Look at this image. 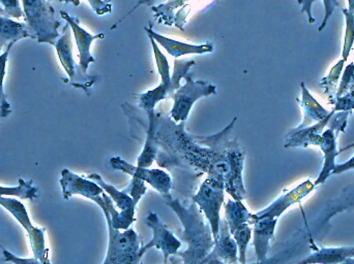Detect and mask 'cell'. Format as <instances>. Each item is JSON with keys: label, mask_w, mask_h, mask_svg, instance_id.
Masks as SVG:
<instances>
[{"label": "cell", "mask_w": 354, "mask_h": 264, "mask_svg": "<svg viewBox=\"0 0 354 264\" xmlns=\"http://www.w3.org/2000/svg\"><path fill=\"white\" fill-rule=\"evenodd\" d=\"M236 118L222 132L197 136L185 132V123L176 124L165 116H156L158 165L167 170H193L222 179L225 191L234 201L247 199L243 185L245 150L231 139Z\"/></svg>", "instance_id": "1"}, {"label": "cell", "mask_w": 354, "mask_h": 264, "mask_svg": "<svg viewBox=\"0 0 354 264\" xmlns=\"http://www.w3.org/2000/svg\"><path fill=\"white\" fill-rule=\"evenodd\" d=\"M166 205L176 214L183 225V238L187 250L177 253L183 264H199L212 252L214 246L209 223H206L198 205L194 201L183 203L171 193L164 195Z\"/></svg>", "instance_id": "2"}, {"label": "cell", "mask_w": 354, "mask_h": 264, "mask_svg": "<svg viewBox=\"0 0 354 264\" xmlns=\"http://www.w3.org/2000/svg\"><path fill=\"white\" fill-rule=\"evenodd\" d=\"M108 249L103 264H140V238L132 228L120 232L107 221Z\"/></svg>", "instance_id": "3"}, {"label": "cell", "mask_w": 354, "mask_h": 264, "mask_svg": "<svg viewBox=\"0 0 354 264\" xmlns=\"http://www.w3.org/2000/svg\"><path fill=\"white\" fill-rule=\"evenodd\" d=\"M225 192L226 191L222 179L208 176L192 199L207 219L214 241L218 238L220 232V212L224 203Z\"/></svg>", "instance_id": "4"}, {"label": "cell", "mask_w": 354, "mask_h": 264, "mask_svg": "<svg viewBox=\"0 0 354 264\" xmlns=\"http://www.w3.org/2000/svg\"><path fill=\"white\" fill-rule=\"evenodd\" d=\"M27 24L31 34L37 35L39 43L53 45L57 37L59 23L54 20L53 10L45 0H23ZM33 37V35H32Z\"/></svg>", "instance_id": "5"}, {"label": "cell", "mask_w": 354, "mask_h": 264, "mask_svg": "<svg viewBox=\"0 0 354 264\" xmlns=\"http://www.w3.org/2000/svg\"><path fill=\"white\" fill-rule=\"evenodd\" d=\"M0 205L6 209L23 228L26 230L31 250L35 258L43 264H52L49 259V249L45 245V228L35 227L29 219L24 205L12 196H0Z\"/></svg>", "instance_id": "6"}, {"label": "cell", "mask_w": 354, "mask_h": 264, "mask_svg": "<svg viewBox=\"0 0 354 264\" xmlns=\"http://www.w3.org/2000/svg\"><path fill=\"white\" fill-rule=\"evenodd\" d=\"M187 83L185 86L176 90L174 94V109L170 112V117L172 121L176 124L185 123L189 117V112L194 103L208 95L216 93V87L204 82H194L191 77H185Z\"/></svg>", "instance_id": "7"}, {"label": "cell", "mask_w": 354, "mask_h": 264, "mask_svg": "<svg viewBox=\"0 0 354 264\" xmlns=\"http://www.w3.org/2000/svg\"><path fill=\"white\" fill-rule=\"evenodd\" d=\"M351 112H341L330 122L328 130L322 133V143L320 145L322 152L324 154V163L322 172L317 180L314 182L315 186L324 184L328 180V176L332 174L333 170L336 167V157L340 152L337 150V135L341 132H344L347 125V120Z\"/></svg>", "instance_id": "8"}, {"label": "cell", "mask_w": 354, "mask_h": 264, "mask_svg": "<svg viewBox=\"0 0 354 264\" xmlns=\"http://www.w3.org/2000/svg\"><path fill=\"white\" fill-rule=\"evenodd\" d=\"M147 223L153 230V238L145 246L141 247L140 257L151 248H158L164 255V264H168V259L171 255H176L181 248V242L168 230L167 226L161 221L156 213H149L147 217Z\"/></svg>", "instance_id": "9"}, {"label": "cell", "mask_w": 354, "mask_h": 264, "mask_svg": "<svg viewBox=\"0 0 354 264\" xmlns=\"http://www.w3.org/2000/svg\"><path fill=\"white\" fill-rule=\"evenodd\" d=\"M111 167L124 174H130L133 178L139 179L149 183L162 196L169 194L172 189L171 176L162 170H149V167L132 165L120 157H113L110 160Z\"/></svg>", "instance_id": "10"}, {"label": "cell", "mask_w": 354, "mask_h": 264, "mask_svg": "<svg viewBox=\"0 0 354 264\" xmlns=\"http://www.w3.org/2000/svg\"><path fill=\"white\" fill-rule=\"evenodd\" d=\"M87 179L93 181L100 187H102L103 190L111 197L112 201L115 203L116 207L120 209V219H118V224L114 226V228L118 230H129L132 223L135 222L136 205H135L132 197L128 193L124 192V190H118L115 187L106 183L100 174H91L87 176Z\"/></svg>", "instance_id": "11"}, {"label": "cell", "mask_w": 354, "mask_h": 264, "mask_svg": "<svg viewBox=\"0 0 354 264\" xmlns=\"http://www.w3.org/2000/svg\"><path fill=\"white\" fill-rule=\"evenodd\" d=\"M315 184L311 180H307L301 183L299 186L293 188L292 190L279 197L266 209L253 214L251 225H253L255 220L262 219V218H277V219H279V217L283 215V213L286 212L289 207L301 203L305 197H307L315 189Z\"/></svg>", "instance_id": "12"}, {"label": "cell", "mask_w": 354, "mask_h": 264, "mask_svg": "<svg viewBox=\"0 0 354 264\" xmlns=\"http://www.w3.org/2000/svg\"><path fill=\"white\" fill-rule=\"evenodd\" d=\"M60 186H62V195L66 201L74 195H81V196L91 199L93 195L101 194L104 192L103 188L100 187L97 183L87 178H82L66 168L62 172Z\"/></svg>", "instance_id": "13"}, {"label": "cell", "mask_w": 354, "mask_h": 264, "mask_svg": "<svg viewBox=\"0 0 354 264\" xmlns=\"http://www.w3.org/2000/svg\"><path fill=\"white\" fill-rule=\"evenodd\" d=\"M336 112L333 110V113L319 123L308 128H295L291 130L285 139V148H308L309 145L320 147L322 143V132L326 126L330 124V119Z\"/></svg>", "instance_id": "14"}, {"label": "cell", "mask_w": 354, "mask_h": 264, "mask_svg": "<svg viewBox=\"0 0 354 264\" xmlns=\"http://www.w3.org/2000/svg\"><path fill=\"white\" fill-rule=\"evenodd\" d=\"M278 219L262 218L253 223V246L255 249L258 263H263L268 258L270 240L274 238Z\"/></svg>", "instance_id": "15"}, {"label": "cell", "mask_w": 354, "mask_h": 264, "mask_svg": "<svg viewBox=\"0 0 354 264\" xmlns=\"http://www.w3.org/2000/svg\"><path fill=\"white\" fill-rule=\"evenodd\" d=\"M212 258L227 264H239V248L230 234L226 220L221 221L218 238L214 241V249L209 253Z\"/></svg>", "instance_id": "16"}, {"label": "cell", "mask_w": 354, "mask_h": 264, "mask_svg": "<svg viewBox=\"0 0 354 264\" xmlns=\"http://www.w3.org/2000/svg\"><path fill=\"white\" fill-rule=\"evenodd\" d=\"M147 31L149 33V37L155 39L157 43H159V45H161L174 58L187 55V54H205L214 51V45H209V43L200 45H189V43H181V41L168 39V37L155 32L151 29L147 28Z\"/></svg>", "instance_id": "17"}, {"label": "cell", "mask_w": 354, "mask_h": 264, "mask_svg": "<svg viewBox=\"0 0 354 264\" xmlns=\"http://www.w3.org/2000/svg\"><path fill=\"white\" fill-rule=\"evenodd\" d=\"M301 105L304 112V119L299 130L301 128H308V126L314 125V123H319L322 120L328 118L332 112H328L324 109L322 105H319L317 101L312 97L311 93L306 87L305 83H301Z\"/></svg>", "instance_id": "18"}, {"label": "cell", "mask_w": 354, "mask_h": 264, "mask_svg": "<svg viewBox=\"0 0 354 264\" xmlns=\"http://www.w3.org/2000/svg\"><path fill=\"white\" fill-rule=\"evenodd\" d=\"M64 18L68 21V24L72 27L73 31H74L75 39H76L77 45L79 49V56H80V65L82 68L83 72H86L88 64L91 62L95 61L93 56L91 55V45L95 39L99 37H104V35H91L88 32L81 28L78 24H77L75 19L71 18L66 12H62Z\"/></svg>", "instance_id": "19"}, {"label": "cell", "mask_w": 354, "mask_h": 264, "mask_svg": "<svg viewBox=\"0 0 354 264\" xmlns=\"http://www.w3.org/2000/svg\"><path fill=\"white\" fill-rule=\"evenodd\" d=\"M347 258H354V246L322 248L297 264H340Z\"/></svg>", "instance_id": "20"}, {"label": "cell", "mask_w": 354, "mask_h": 264, "mask_svg": "<svg viewBox=\"0 0 354 264\" xmlns=\"http://www.w3.org/2000/svg\"><path fill=\"white\" fill-rule=\"evenodd\" d=\"M252 216L253 214L248 211L241 201H234V199L227 201V203L225 205V220H226L230 234H232L237 227L243 224L248 223L251 225Z\"/></svg>", "instance_id": "21"}, {"label": "cell", "mask_w": 354, "mask_h": 264, "mask_svg": "<svg viewBox=\"0 0 354 264\" xmlns=\"http://www.w3.org/2000/svg\"><path fill=\"white\" fill-rule=\"evenodd\" d=\"M147 115H149V128L147 130L145 148L137 160V166L140 167H149L153 165L158 155V145L156 141V115L153 112Z\"/></svg>", "instance_id": "22"}, {"label": "cell", "mask_w": 354, "mask_h": 264, "mask_svg": "<svg viewBox=\"0 0 354 264\" xmlns=\"http://www.w3.org/2000/svg\"><path fill=\"white\" fill-rule=\"evenodd\" d=\"M28 37H32L28 27L0 17V45H6L8 41L16 43L18 39Z\"/></svg>", "instance_id": "23"}, {"label": "cell", "mask_w": 354, "mask_h": 264, "mask_svg": "<svg viewBox=\"0 0 354 264\" xmlns=\"http://www.w3.org/2000/svg\"><path fill=\"white\" fill-rule=\"evenodd\" d=\"M58 56H59L60 61L64 65V70L68 72L71 78L74 77V61L72 58V41H71V34L68 30L64 33V37L58 41L56 45Z\"/></svg>", "instance_id": "24"}, {"label": "cell", "mask_w": 354, "mask_h": 264, "mask_svg": "<svg viewBox=\"0 0 354 264\" xmlns=\"http://www.w3.org/2000/svg\"><path fill=\"white\" fill-rule=\"evenodd\" d=\"M252 232H253V230H252L251 225L245 223L237 227L231 234L236 243L237 248H239V264H247V250L252 240Z\"/></svg>", "instance_id": "25"}, {"label": "cell", "mask_w": 354, "mask_h": 264, "mask_svg": "<svg viewBox=\"0 0 354 264\" xmlns=\"http://www.w3.org/2000/svg\"><path fill=\"white\" fill-rule=\"evenodd\" d=\"M345 62L346 61H345L344 59H341L340 61L332 68L328 76L322 79V87L324 88V92L328 95L330 99H336L337 86H338L339 78H340L341 72H342L343 68H344Z\"/></svg>", "instance_id": "26"}, {"label": "cell", "mask_w": 354, "mask_h": 264, "mask_svg": "<svg viewBox=\"0 0 354 264\" xmlns=\"http://www.w3.org/2000/svg\"><path fill=\"white\" fill-rule=\"evenodd\" d=\"M15 43H8V50L0 56V117H8L10 114V103L6 101V95L3 91V79L6 76V61H8V56L10 54V48Z\"/></svg>", "instance_id": "27"}, {"label": "cell", "mask_w": 354, "mask_h": 264, "mask_svg": "<svg viewBox=\"0 0 354 264\" xmlns=\"http://www.w3.org/2000/svg\"><path fill=\"white\" fill-rule=\"evenodd\" d=\"M343 14L346 22V30H345L344 45H343L342 59L347 61L351 49L354 43V14L349 8H344Z\"/></svg>", "instance_id": "28"}, {"label": "cell", "mask_w": 354, "mask_h": 264, "mask_svg": "<svg viewBox=\"0 0 354 264\" xmlns=\"http://www.w3.org/2000/svg\"><path fill=\"white\" fill-rule=\"evenodd\" d=\"M151 45H153V52H155L156 61H157L158 70H159L160 74H161L162 84L164 86L169 87L171 84V76H170L169 62L167 58L164 56V54L160 51L157 43L155 39H151ZM171 93V92H170Z\"/></svg>", "instance_id": "29"}, {"label": "cell", "mask_w": 354, "mask_h": 264, "mask_svg": "<svg viewBox=\"0 0 354 264\" xmlns=\"http://www.w3.org/2000/svg\"><path fill=\"white\" fill-rule=\"evenodd\" d=\"M194 61H185V60H180V61H176V70H174V76L171 77V84H170V92L174 93L179 88V82L181 78L187 77V70H189Z\"/></svg>", "instance_id": "30"}, {"label": "cell", "mask_w": 354, "mask_h": 264, "mask_svg": "<svg viewBox=\"0 0 354 264\" xmlns=\"http://www.w3.org/2000/svg\"><path fill=\"white\" fill-rule=\"evenodd\" d=\"M353 88H354V63H351L343 74L340 86L337 90L336 99L346 94Z\"/></svg>", "instance_id": "31"}, {"label": "cell", "mask_w": 354, "mask_h": 264, "mask_svg": "<svg viewBox=\"0 0 354 264\" xmlns=\"http://www.w3.org/2000/svg\"><path fill=\"white\" fill-rule=\"evenodd\" d=\"M145 182L139 180L137 178H133L132 182H131L130 186L128 188L124 189V192L128 193L133 201H134L135 205H138L140 199H142L143 195L147 193V188L145 184Z\"/></svg>", "instance_id": "32"}, {"label": "cell", "mask_w": 354, "mask_h": 264, "mask_svg": "<svg viewBox=\"0 0 354 264\" xmlns=\"http://www.w3.org/2000/svg\"><path fill=\"white\" fill-rule=\"evenodd\" d=\"M354 110V88L348 93L335 99V112H351Z\"/></svg>", "instance_id": "33"}, {"label": "cell", "mask_w": 354, "mask_h": 264, "mask_svg": "<svg viewBox=\"0 0 354 264\" xmlns=\"http://www.w3.org/2000/svg\"><path fill=\"white\" fill-rule=\"evenodd\" d=\"M1 248L2 255H3L4 261H6V263L14 264H43L35 257H33V258H21V257L16 256V255L10 253V251L6 250L3 247H1Z\"/></svg>", "instance_id": "34"}, {"label": "cell", "mask_w": 354, "mask_h": 264, "mask_svg": "<svg viewBox=\"0 0 354 264\" xmlns=\"http://www.w3.org/2000/svg\"><path fill=\"white\" fill-rule=\"evenodd\" d=\"M324 3L326 14H324V21H322V24L320 25L319 29H318L319 32H322V31L326 29L328 20H330V17L334 14L335 10H336L338 6H340V3H339L338 0H324Z\"/></svg>", "instance_id": "35"}, {"label": "cell", "mask_w": 354, "mask_h": 264, "mask_svg": "<svg viewBox=\"0 0 354 264\" xmlns=\"http://www.w3.org/2000/svg\"><path fill=\"white\" fill-rule=\"evenodd\" d=\"M0 2L3 4L4 8H6V14L8 16L20 18L24 14L19 6L18 0H0Z\"/></svg>", "instance_id": "36"}, {"label": "cell", "mask_w": 354, "mask_h": 264, "mask_svg": "<svg viewBox=\"0 0 354 264\" xmlns=\"http://www.w3.org/2000/svg\"><path fill=\"white\" fill-rule=\"evenodd\" d=\"M281 261H282V255H276V256L272 257V258L266 259L263 263H256L254 264H281ZM199 264H227L222 263V261H218V259L212 258L208 255L203 261H201ZM248 264V263H247Z\"/></svg>", "instance_id": "37"}, {"label": "cell", "mask_w": 354, "mask_h": 264, "mask_svg": "<svg viewBox=\"0 0 354 264\" xmlns=\"http://www.w3.org/2000/svg\"><path fill=\"white\" fill-rule=\"evenodd\" d=\"M315 1L316 0H297V2L301 4V12L307 14L310 24L315 23V19H314L313 14H312V6H313Z\"/></svg>", "instance_id": "38"}, {"label": "cell", "mask_w": 354, "mask_h": 264, "mask_svg": "<svg viewBox=\"0 0 354 264\" xmlns=\"http://www.w3.org/2000/svg\"><path fill=\"white\" fill-rule=\"evenodd\" d=\"M354 170V156L348 161L344 162V163L339 164L333 170L332 174H341L343 172H348V170Z\"/></svg>", "instance_id": "39"}, {"label": "cell", "mask_w": 354, "mask_h": 264, "mask_svg": "<svg viewBox=\"0 0 354 264\" xmlns=\"http://www.w3.org/2000/svg\"><path fill=\"white\" fill-rule=\"evenodd\" d=\"M91 2V6H93V10H97V14H100V8H103L104 12H109L110 8L109 6H106V4L104 3L102 0H88Z\"/></svg>", "instance_id": "40"}, {"label": "cell", "mask_w": 354, "mask_h": 264, "mask_svg": "<svg viewBox=\"0 0 354 264\" xmlns=\"http://www.w3.org/2000/svg\"><path fill=\"white\" fill-rule=\"evenodd\" d=\"M340 264H354V258H347L345 259L343 263H341Z\"/></svg>", "instance_id": "41"}, {"label": "cell", "mask_w": 354, "mask_h": 264, "mask_svg": "<svg viewBox=\"0 0 354 264\" xmlns=\"http://www.w3.org/2000/svg\"><path fill=\"white\" fill-rule=\"evenodd\" d=\"M349 10H353L354 14V0H348Z\"/></svg>", "instance_id": "42"}, {"label": "cell", "mask_w": 354, "mask_h": 264, "mask_svg": "<svg viewBox=\"0 0 354 264\" xmlns=\"http://www.w3.org/2000/svg\"><path fill=\"white\" fill-rule=\"evenodd\" d=\"M353 147H354V143H351V145H348V147L345 148L344 150L351 149V148H353ZM344 150H343V151H344Z\"/></svg>", "instance_id": "43"}, {"label": "cell", "mask_w": 354, "mask_h": 264, "mask_svg": "<svg viewBox=\"0 0 354 264\" xmlns=\"http://www.w3.org/2000/svg\"><path fill=\"white\" fill-rule=\"evenodd\" d=\"M0 14H6V12H4V10H2V8H0Z\"/></svg>", "instance_id": "44"}, {"label": "cell", "mask_w": 354, "mask_h": 264, "mask_svg": "<svg viewBox=\"0 0 354 264\" xmlns=\"http://www.w3.org/2000/svg\"><path fill=\"white\" fill-rule=\"evenodd\" d=\"M1 47H2V45H0V50H1Z\"/></svg>", "instance_id": "45"}, {"label": "cell", "mask_w": 354, "mask_h": 264, "mask_svg": "<svg viewBox=\"0 0 354 264\" xmlns=\"http://www.w3.org/2000/svg\"><path fill=\"white\" fill-rule=\"evenodd\" d=\"M0 119H1V117H0Z\"/></svg>", "instance_id": "46"}, {"label": "cell", "mask_w": 354, "mask_h": 264, "mask_svg": "<svg viewBox=\"0 0 354 264\" xmlns=\"http://www.w3.org/2000/svg\"><path fill=\"white\" fill-rule=\"evenodd\" d=\"M140 264H142V263H140Z\"/></svg>", "instance_id": "47"}]
</instances>
